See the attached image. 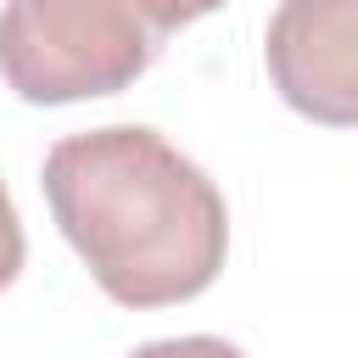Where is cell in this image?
<instances>
[{"label": "cell", "instance_id": "obj_1", "mask_svg": "<svg viewBox=\"0 0 358 358\" xmlns=\"http://www.w3.org/2000/svg\"><path fill=\"white\" fill-rule=\"evenodd\" d=\"M39 185L90 280L123 308L190 302L224 268L229 207L157 129L106 123L67 134L45 151Z\"/></svg>", "mask_w": 358, "mask_h": 358}, {"label": "cell", "instance_id": "obj_2", "mask_svg": "<svg viewBox=\"0 0 358 358\" xmlns=\"http://www.w3.org/2000/svg\"><path fill=\"white\" fill-rule=\"evenodd\" d=\"M162 28L140 0H6L0 78L28 106H67L129 90L157 56Z\"/></svg>", "mask_w": 358, "mask_h": 358}, {"label": "cell", "instance_id": "obj_3", "mask_svg": "<svg viewBox=\"0 0 358 358\" xmlns=\"http://www.w3.org/2000/svg\"><path fill=\"white\" fill-rule=\"evenodd\" d=\"M263 62L285 106L324 129L358 117V0H280Z\"/></svg>", "mask_w": 358, "mask_h": 358}, {"label": "cell", "instance_id": "obj_4", "mask_svg": "<svg viewBox=\"0 0 358 358\" xmlns=\"http://www.w3.org/2000/svg\"><path fill=\"white\" fill-rule=\"evenodd\" d=\"M129 358H246L235 341L224 336H168V341H145Z\"/></svg>", "mask_w": 358, "mask_h": 358}, {"label": "cell", "instance_id": "obj_5", "mask_svg": "<svg viewBox=\"0 0 358 358\" xmlns=\"http://www.w3.org/2000/svg\"><path fill=\"white\" fill-rule=\"evenodd\" d=\"M22 257H28V241H22V218H17V207H11V196H6V185H0V291L17 280Z\"/></svg>", "mask_w": 358, "mask_h": 358}, {"label": "cell", "instance_id": "obj_6", "mask_svg": "<svg viewBox=\"0 0 358 358\" xmlns=\"http://www.w3.org/2000/svg\"><path fill=\"white\" fill-rule=\"evenodd\" d=\"M140 6L151 11V22H157L162 34H173V28H185V22L207 17V11H218L224 0H140Z\"/></svg>", "mask_w": 358, "mask_h": 358}]
</instances>
